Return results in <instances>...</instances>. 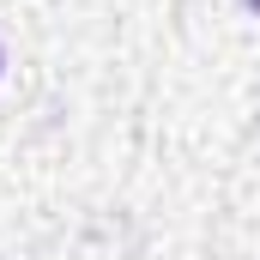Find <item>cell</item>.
Returning a JSON list of instances; mask_svg holds the SVG:
<instances>
[{
    "label": "cell",
    "mask_w": 260,
    "mask_h": 260,
    "mask_svg": "<svg viewBox=\"0 0 260 260\" xmlns=\"http://www.w3.org/2000/svg\"><path fill=\"white\" fill-rule=\"evenodd\" d=\"M0 67H6V61H0Z\"/></svg>",
    "instance_id": "7a4b0ae2"
},
{
    "label": "cell",
    "mask_w": 260,
    "mask_h": 260,
    "mask_svg": "<svg viewBox=\"0 0 260 260\" xmlns=\"http://www.w3.org/2000/svg\"><path fill=\"white\" fill-rule=\"evenodd\" d=\"M242 6H248V12H260V0H242Z\"/></svg>",
    "instance_id": "6da1fadb"
}]
</instances>
